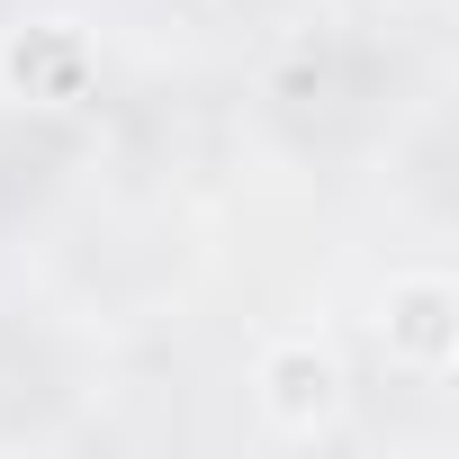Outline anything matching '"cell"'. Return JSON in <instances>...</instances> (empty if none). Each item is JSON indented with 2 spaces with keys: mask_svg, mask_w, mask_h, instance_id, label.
I'll return each mask as SVG.
<instances>
[{
  "mask_svg": "<svg viewBox=\"0 0 459 459\" xmlns=\"http://www.w3.org/2000/svg\"><path fill=\"white\" fill-rule=\"evenodd\" d=\"M0 82H10V100H28V108H73V100H91L100 55H91V37L73 19H37V28H19L0 46Z\"/></svg>",
  "mask_w": 459,
  "mask_h": 459,
  "instance_id": "cell-3",
  "label": "cell"
},
{
  "mask_svg": "<svg viewBox=\"0 0 459 459\" xmlns=\"http://www.w3.org/2000/svg\"><path fill=\"white\" fill-rule=\"evenodd\" d=\"M387 10H432V0H387Z\"/></svg>",
  "mask_w": 459,
  "mask_h": 459,
  "instance_id": "cell-4",
  "label": "cell"
},
{
  "mask_svg": "<svg viewBox=\"0 0 459 459\" xmlns=\"http://www.w3.org/2000/svg\"><path fill=\"white\" fill-rule=\"evenodd\" d=\"M378 342H387L396 369L450 378L459 369V280L450 271H387V289H378Z\"/></svg>",
  "mask_w": 459,
  "mask_h": 459,
  "instance_id": "cell-1",
  "label": "cell"
},
{
  "mask_svg": "<svg viewBox=\"0 0 459 459\" xmlns=\"http://www.w3.org/2000/svg\"><path fill=\"white\" fill-rule=\"evenodd\" d=\"M253 387H262V414H271V432H289V441H316V432H333V423H342V396H351V378H342V351H333V342H316V333H280V342L262 351Z\"/></svg>",
  "mask_w": 459,
  "mask_h": 459,
  "instance_id": "cell-2",
  "label": "cell"
}]
</instances>
